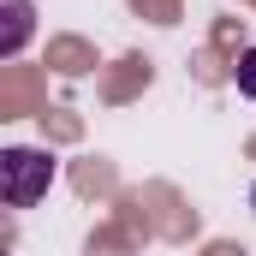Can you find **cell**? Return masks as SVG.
I'll return each mask as SVG.
<instances>
[{
	"instance_id": "obj_2",
	"label": "cell",
	"mask_w": 256,
	"mask_h": 256,
	"mask_svg": "<svg viewBox=\"0 0 256 256\" xmlns=\"http://www.w3.org/2000/svg\"><path fill=\"white\" fill-rule=\"evenodd\" d=\"M6 6V36H0V54L12 60L24 42H30V24H36V12H30V0H0Z\"/></svg>"
},
{
	"instance_id": "obj_3",
	"label": "cell",
	"mask_w": 256,
	"mask_h": 256,
	"mask_svg": "<svg viewBox=\"0 0 256 256\" xmlns=\"http://www.w3.org/2000/svg\"><path fill=\"white\" fill-rule=\"evenodd\" d=\"M232 84H238V96H250V102H256V48H244V54H238Z\"/></svg>"
},
{
	"instance_id": "obj_1",
	"label": "cell",
	"mask_w": 256,
	"mask_h": 256,
	"mask_svg": "<svg viewBox=\"0 0 256 256\" xmlns=\"http://www.w3.org/2000/svg\"><path fill=\"white\" fill-rule=\"evenodd\" d=\"M54 155L48 149H0V196L12 208H36L54 185Z\"/></svg>"
}]
</instances>
